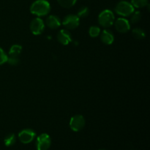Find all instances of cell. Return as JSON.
I'll use <instances>...</instances> for the list:
<instances>
[{
  "mask_svg": "<svg viewBox=\"0 0 150 150\" xmlns=\"http://www.w3.org/2000/svg\"><path fill=\"white\" fill-rule=\"evenodd\" d=\"M50 11L51 4L47 0H36L30 6L31 13L38 17L47 16Z\"/></svg>",
  "mask_w": 150,
  "mask_h": 150,
  "instance_id": "cell-1",
  "label": "cell"
},
{
  "mask_svg": "<svg viewBox=\"0 0 150 150\" xmlns=\"http://www.w3.org/2000/svg\"><path fill=\"white\" fill-rule=\"evenodd\" d=\"M115 16L114 13L110 10H104L98 16V23L102 27L108 28L114 23Z\"/></svg>",
  "mask_w": 150,
  "mask_h": 150,
  "instance_id": "cell-2",
  "label": "cell"
},
{
  "mask_svg": "<svg viewBox=\"0 0 150 150\" xmlns=\"http://www.w3.org/2000/svg\"><path fill=\"white\" fill-rule=\"evenodd\" d=\"M115 12L117 15L122 17H128L135 11V8L132 4L127 1H121L117 3L115 7Z\"/></svg>",
  "mask_w": 150,
  "mask_h": 150,
  "instance_id": "cell-3",
  "label": "cell"
},
{
  "mask_svg": "<svg viewBox=\"0 0 150 150\" xmlns=\"http://www.w3.org/2000/svg\"><path fill=\"white\" fill-rule=\"evenodd\" d=\"M86 121L84 117L81 114H77L71 117L70 120V127L73 131L79 132L84 127Z\"/></svg>",
  "mask_w": 150,
  "mask_h": 150,
  "instance_id": "cell-4",
  "label": "cell"
},
{
  "mask_svg": "<svg viewBox=\"0 0 150 150\" xmlns=\"http://www.w3.org/2000/svg\"><path fill=\"white\" fill-rule=\"evenodd\" d=\"M37 150H48L51 145V139L47 133H42L37 137L36 139Z\"/></svg>",
  "mask_w": 150,
  "mask_h": 150,
  "instance_id": "cell-5",
  "label": "cell"
},
{
  "mask_svg": "<svg viewBox=\"0 0 150 150\" xmlns=\"http://www.w3.org/2000/svg\"><path fill=\"white\" fill-rule=\"evenodd\" d=\"M80 24V18L77 15L69 14L64 18L62 25L67 29H75Z\"/></svg>",
  "mask_w": 150,
  "mask_h": 150,
  "instance_id": "cell-6",
  "label": "cell"
},
{
  "mask_svg": "<svg viewBox=\"0 0 150 150\" xmlns=\"http://www.w3.org/2000/svg\"><path fill=\"white\" fill-rule=\"evenodd\" d=\"M29 29L34 35H41L45 29V23H44L43 20L40 17L34 18L31 21Z\"/></svg>",
  "mask_w": 150,
  "mask_h": 150,
  "instance_id": "cell-7",
  "label": "cell"
},
{
  "mask_svg": "<svg viewBox=\"0 0 150 150\" xmlns=\"http://www.w3.org/2000/svg\"><path fill=\"white\" fill-rule=\"evenodd\" d=\"M36 137V133L35 130L30 128L23 129L18 133V139L21 143L29 144L34 140Z\"/></svg>",
  "mask_w": 150,
  "mask_h": 150,
  "instance_id": "cell-8",
  "label": "cell"
},
{
  "mask_svg": "<svg viewBox=\"0 0 150 150\" xmlns=\"http://www.w3.org/2000/svg\"><path fill=\"white\" fill-rule=\"evenodd\" d=\"M115 29L120 33H126L130 29V22L125 18H119L114 23Z\"/></svg>",
  "mask_w": 150,
  "mask_h": 150,
  "instance_id": "cell-9",
  "label": "cell"
},
{
  "mask_svg": "<svg viewBox=\"0 0 150 150\" xmlns=\"http://www.w3.org/2000/svg\"><path fill=\"white\" fill-rule=\"evenodd\" d=\"M57 40L63 45H67L72 41V36L68 29H61L57 34Z\"/></svg>",
  "mask_w": 150,
  "mask_h": 150,
  "instance_id": "cell-10",
  "label": "cell"
},
{
  "mask_svg": "<svg viewBox=\"0 0 150 150\" xmlns=\"http://www.w3.org/2000/svg\"><path fill=\"white\" fill-rule=\"evenodd\" d=\"M45 24L48 28L52 29H58L60 27L62 24L61 19L57 16L54 15H51L47 17L46 20H45Z\"/></svg>",
  "mask_w": 150,
  "mask_h": 150,
  "instance_id": "cell-11",
  "label": "cell"
},
{
  "mask_svg": "<svg viewBox=\"0 0 150 150\" xmlns=\"http://www.w3.org/2000/svg\"><path fill=\"white\" fill-rule=\"evenodd\" d=\"M100 35L101 41L105 45H111L114 42V35L111 31L108 29H104Z\"/></svg>",
  "mask_w": 150,
  "mask_h": 150,
  "instance_id": "cell-12",
  "label": "cell"
},
{
  "mask_svg": "<svg viewBox=\"0 0 150 150\" xmlns=\"http://www.w3.org/2000/svg\"><path fill=\"white\" fill-rule=\"evenodd\" d=\"M22 51V46L18 44H15L10 47L9 50V55L13 57H18Z\"/></svg>",
  "mask_w": 150,
  "mask_h": 150,
  "instance_id": "cell-13",
  "label": "cell"
},
{
  "mask_svg": "<svg viewBox=\"0 0 150 150\" xmlns=\"http://www.w3.org/2000/svg\"><path fill=\"white\" fill-rule=\"evenodd\" d=\"M132 35L136 40H142L146 37V33L142 28H135L132 31Z\"/></svg>",
  "mask_w": 150,
  "mask_h": 150,
  "instance_id": "cell-14",
  "label": "cell"
},
{
  "mask_svg": "<svg viewBox=\"0 0 150 150\" xmlns=\"http://www.w3.org/2000/svg\"><path fill=\"white\" fill-rule=\"evenodd\" d=\"M16 137L14 133H9L5 136L4 139V143L6 146H11L16 143Z\"/></svg>",
  "mask_w": 150,
  "mask_h": 150,
  "instance_id": "cell-15",
  "label": "cell"
},
{
  "mask_svg": "<svg viewBox=\"0 0 150 150\" xmlns=\"http://www.w3.org/2000/svg\"><path fill=\"white\" fill-rule=\"evenodd\" d=\"M130 3L134 8H142L149 4V0H131Z\"/></svg>",
  "mask_w": 150,
  "mask_h": 150,
  "instance_id": "cell-16",
  "label": "cell"
},
{
  "mask_svg": "<svg viewBox=\"0 0 150 150\" xmlns=\"http://www.w3.org/2000/svg\"><path fill=\"white\" fill-rule=\"evenodd\" d=\"M59 4L64 8H70L76 4L77 0H57Z\"/></svg>",
  "mask_w": 150,
  "mask_h": 150,
  "instance_id": "cell-17",
  "label": "cell"
},
{
  "mask_svg": "<svg viewBox=\"0 0 150 150\" xmlns=\"http://www.w3.org/2000/svg\"><path fill=\"white\" fill-rule=\"evenodd\" d=\"M100 34V29L98 26H90L89 29V35L91 38H97Z\"/></svg>",
  "mask_w": 150,
  "mask_h": 150,
  "instance_id": "cell-18",
  "label": "cell"
},
{
  "mask_svg": "<svg viewBox=\"0 0 150 150\" xmlns=\"http://www.w3.org/2000/svg\"><path fill=\"white\" fill-rule=\"evenodd\" d=\"M89 10L87 7L86 6H83L81 7L77 13V16L81 18H86L89 16Z\"/></svg>",
  "mask_w": 150,
  "mask_h": 150,
  "instance_id": "cell-19",
  "label": "cell"
},
{
  "mask_svg": "<svg viewBox=\"0 0 150 150\" xmlns=\"http://www.w3.org/2000/svg\"><path fill=\"white\" fill-rule=\"evenodd\" d=\"M142 13L140 11H134L130 16V21L132 23H138L142 19Z\"/></svg>",
  "mask_w": 150,
  "mask_h": 150,
  "instance_id": "cell-20",
  "label": "cell"
},
{
  "mask_svg": "<svg viewBox=\"0 0 150 150\" xmlns=\"http://www.w3.org/2000/svg\"><path fill=\"white\" fill-rule=\"evenodd\" d=\"M8 56V55H7ZM10 65H17L19 63L18 57H13V56H8L7 57V61Z\"/></svg>",
  "mask_w": 150,
  "mask_h": 150,
  "instance_id": "cell-21",
  "label": "cell"
},
{
  "mask_svg": "<svg viewBox=\"0 0 150 150\" xmlns=\"http://www.w3.org/2000/svg\"><path fill=\"white\" fill-rule=\"evenodd\" d=\"M7 54L4 52V50L0 47V65L4 64L7 61Z\"/></svg>",
  "mask_w": 150,
  "mask_h": 150,
  "instance_id": "cell-22",
  "label": "cell"
},
{
  "mask_svg": "<svg viewBox=\"0 0 150 150\" xmlns=\"http://www.w3.org/2000/svg\"><path fill=\"white\" fill-rule=\"evenodd\" d=\"M99 150H106V149H99Z\"/></svg>",
  "mask_w": 150,
  "mask_h": 150,
  "instance_id": "cell-23",
  "label": "cell"
}]
</instances>
